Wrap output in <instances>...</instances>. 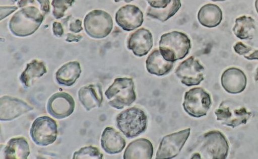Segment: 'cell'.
I'll use <instances>...</instances> for the list:
<instances>
[{"label":"cell","instance_id":"6da1fadb","mask_svg":"<svg viewBox=\"0 0 258 159\" xmlns=\"http://www.w3.org/2000/svg\"><path fill=\"white\" fill-rule=\"evenodd\" d=\"M46 15L35 6H27L15 13L9 23V28L16 36L25 37L33 34L44 21Z\"/></svg>","mask_w":258,"mask_h":159},{"label":"cell","instance_id":"7a4b0ae2","mask_svg":"<svg viewBox=\"0 0 258 159\" xmlns=\"http://www.w3.org/2000/svg\"><path fill=\"white\" fill-rule=\"evenodd\" d=\"M191 48V42L184 33L173 31L161 36L159 50L167 61L174 62L185 58Z\"/></svg>","mask_w":258,"mask_h":159},{"label":"cell","instance_id":"3957f363","mask_svg":"<svg viewBox=\"0 0 258 159\" xmlns=\"http://www.w3.org/2000/svg\"><path fill=\"white\" fill-rule=\"evenodd\" d=\"M109 105L117 109L130 106L136 100L135 84L131 78H117L105 93Z\"/></svg>","mask_w":258,"mask_h":159},{"label":"cell","instance_id":"277c9868","mask_svg":"<svg viewBox=\"0 0 258 159\" xmlns=\"http://www.w3.org/2000/svg\"><path fill=\"white\" fill-rule=\"evenodd\" d=\"M117 126L128 139L144 133L147 126V117L140 108L133 107L120 112L116 118Z\"/></svg>","mask_w":258,"mask_h":159},{"label":"cell","instance_id":"5b68a950","mask_svg":"<svg viewBox=\"0 0 258 159\" xmlns=\"http://www.w3.org/2000/svg\"><path fill=\"white\" fill-rule=\"evenodd\" d=\"M84 26L86 33L91 37L101 39L111 33L113 28V21L108 13L95 10L86 16Z\"/></svg>","mask_w":258,"mask_h":159},{"label":"cell","instance_id":"8992f818","mask_svg":"<svg viewBox=\"0 0 258 159\" xmlns=\"http://www.w3.org/2000/svg\"><path fill=\"white\" fill-rule=\"evenodd\" d=\"M211 105L209 94L202 88H195L185 93L183 107L189 116L200 118L207 115Z\"/></svg>","mask_w":258,"mask_h":159},{"label":"cell","instance_id":"52a82bcc","mask_svg":"<svg viewBox=\"0 0 258 159\" xmlns=\"http://www.w3.org/2000/svg\"><path fill=\"white\" fill-rule=\"evenodd\" d=\"M215 114L222 124L232 128L246 124L252 115L245 107L230 101L223 102Z\"/></svg>","mask_w":258,"mask_h":159},{"label":"cell","instance_id":"ba28073f","mask_svg":"<svg viewBox=\"0 0 258 159\" xmlns=\"http://www.w3.org/2000/svg\"><path fill=\"white\" fill-rule=\"evenodd\" d=\"M201 152L203 158L225 159L229 149L225 135L219 131H211L203 136Z\"/></svg>","mask_w":258,"mask_h":159},{"label":"cell","instance_id":"9c48e42d","mask_svg":"<svg viewBox=\"0 0 258 159\" xmlns=\"http://www.w3.org/2000/svg\"><path fill=\"white\" fill-rule=\"evenodd\" d=\"M30 133L37 145L46 146L53 143L57 137L56 121L47 116L37 118L32 124Z\"/></svg>","mask_w":258,"mask_h":159},{"label":"cell","instance_id":"30bf717a","mask_svg":"<svg viewBox=\"0 0 258 159\" xmlns=\"http://www.w3.org/2000/svg\"><path fill=\"white\" fill-rule=\"evenodd\" d=\"M190 133L188 128L165 136L162 139L157 152V159H170L177 156L185 142Z\"/></svg>","mask_w":258,"mask_h":159},{"label":"cell","instance_id":"8fae6325","mask_svg":"<svg viewBox=\"0 0 258 159\" xmlns=\"http://www.w3.org/2000/svg\"><path fill=\"white\" fill-rule=\"evenodd\" d=\"M205 68L199 60L191 56L181 63L175 74L181 83L187 87L198 86L205 79Z\"/></svg>","mask_w":258,"mask_h":159},{"label":"cell","instance_id":"7c38bea8","mask_svg":"<svg viewBox=\"0 0 258 159\" xmlns=\"http://www.w3.org/2000/svg\"><path fill=\"white\" fill-rule=\"evenodd\" d=\"M75 106V102L70 95L66 93H58L49 99L47 110L53 118L63 119L73 114Z\"/></svg>","mask_w":258,"mask_h":159},{"label":"cell","instance_id":"4fadbf2b","mask_svg":"<svg viewBox=\"0 0 258 159\" xmlns=\"http://www.w3.org/2000/svg\"><path fill=\"white\" fill-rule=\"evenodd\" d=\"M33 109V107L23 100L4 96L0 100V120L2 121H10Z\"/></svg>","mask_w":258,"mask_h":159},{"label":"cell","instance_id":"5bb4252c","mask_svg":"<svg viewBox=\"0 0 258 159\" xmlns=\"http://www.w3.org/2000/svg\"><path fill=\"white\" fill-rule=\"evenodd\" d=\"M115 20L117 24L124 31L131 32L142 26L144 22V15L138 7L126 5L117 11Z\"/></svg>","mask_w":258,"mask_h":159},{"label":"cell","instance_id":"9a60e30c","mask_svg":"<svg viewBox=\"0 0 258 159\" xmlns=\"http://www.w3.org/2000/svg\"><path fill=\"white\" fill-rule=\"evenodd\" d=\"M153 36L151 32L141 28L133 33L127 40V47L138 57L146 55L153 47Z\"/></svg>","mask_w":258,"mask_h":159},{"label":"cell","instance_id":"2e32d148","mask_svg":"<svg viewBox=\"0 0 258 159\" xmlns=\"http://www.w3.org/2000/svg\"><path fill=\"white\" fill-rule=\"evenodd\" d=\"M221 84L228 93L239 94L242 93L246 87L247 77L245 73L238 68L230 67L223 73Z\"/></svg>","mask_w":258,"mask_h":159},{"label":"cell","instance_id":"e0dca14e","mask_svg":"<svg viewBox=\"0 0 258 159\" xmlns=\"http://www.w3.org/2000/svg\"><path fill=\"white\" fill-rule=\"evenodd\" d=\"M79 101L88 111L100 107L103 102L102 87L91 84L82 87L78 93Z\"/></svg>","mask_w":258,"mask_h":159},{"label":"cell","instance_id":"ac0fdd59","mask_svg":"<svg viewBox=\"0 0 258 159\" xmlns=\"http://www.w3.org/2000/svg\"><path fill=\"white\" fill-rule=\"evenodd\" d=\"M101 145L102 149L107 153L114 154L123 150L126 142L121 134L116 129L113 127H107L102 134Z\"/></svg>","mask_w":258,"mask_h":159},{"label":"cell","instance_id":"d6986e66","mask_svg":"<svg viewBox=\"0 0 258 159\" xmlns=\"http://www.w3.org/2000/svg\"><path fill=\"white\" fill-rule=\"evenodd\" d=\"M174 63L166 60L160 50L156 49L148 56L146 61V66L150 74L161 76L170 72L173 69Z\"/></svg>","mask_w":258,"mask_h":159},{"label":"cell","instance_id":"ffe728a7","mask_svg":"<svg viewBox=\"0 0 258 159\" xmlns=\"http://www.w3.org/2000/svg\"><path fill=\"white\" fill-rule=\"evenodd\" d=\"M154 154L153 144L146 139H139L129 144L123 154L124 159H151Z\"/></svg>","mask_w":258,"mask_h":159},{"label":"cell","instance_id":"44dd1931","mask_svg":"<svg viewBox=\"0 0 258 159\" xmlns=\"http://www.w3.org/2000/svg\"><path fill=\"white\" fill-rule=\"evenodd\" d=\"M82 73L79 62L71 61L62 65L55 74L56 80L58 84L71 87L80 77Z\"/></svg>","mask_w":258,"mask_h":159},{"label":"cell","instance_id":"7402d4cb","mask_svg":"<svg viewBox=\"0 0 258 159\" xmlns=\"http://www.w3.org/2000/svg\"><path fill=\"white\" fill-rule=\"evenodd\" d=\"M198 17L203 26L213 28L218 27L221 24L223 20V12L218 6L207 4L200 9Z\"/></svg>","mask_w":258,"mask_h":159},{"label":"cell","instance_id":"603a6c76","mask_svg":"<svg viewBox=\"0 0 258 159\" xmlns=\"http://www.w3.org/2000/svg\"><path fill=\"white\" fill-rule=\"evenodd\" d=\"M30 154L29 143L23 137L11 139L5 149V158L7 159H27Z\"/></svg>","mask_w":258,"mask_h":159},{"label":"cell","instance_id":"cb8c5ba5","mask_svg":"<svg viewBox=\"0 0 258 159\" xmlns=\"http://www.w3.org/2000/svg\"><path fill=\"white\" fill-rule=\"evenodd\" d=\"M232 31L240 39H252L255 33V20L251 17L241 16L235 20Z\"/></svg>","mask_w":258,"mask_h":159},{"label":"cell","instance_id":"d4e9b609","mask_svg":"<svg viewBox=\"0 0 258 159\" xmlns=\"http://www.w3.org/2000/svg\"><path fill=\"white\" fill-rule=\"evenodd\" d=\"M47 72L44 62L35 59L27 64L26 69L20 77V80L26 87H29L34 79L41 77Z\"/></svg>","mask_w":258,"mask_h":159},{"label":"cell","instance_id":"484cf974","mask_svg":"<svg viewBox=\"0 0 258 159\" xmlns=\"http://www.w3.org/2000/svg\"><path fill=\"white\" fill-rule=\"evenodd\" d=\"M181 7L180 0H172L171 4L164 9H156L148 8L146 15L154 19L164 22L174 16Z\"/></svg>","mask_w":258,"mask_h":159},{"label":"cell","instance_id":"4316f807","mask_svg":"<svg viewBox=\"0 0 258 159\" xmlns=\"http://www.w3.org/2000/svg\"><path fill=\"white\" fill-rule=\"evenodd\" d=\"M103 154L101 153L98 148L93 146H86L81 148L74 153V159L95 158L102 159Z\"/></svg>","mask_w":258,"mask_h":159},{"label":"cell","instance_id":"83f0119b","mask_svg":"<svg viewBox=\"0 0 258 159\" xmlns=\"http://www.w3.org/2000/svg\"><path fill=\"white\" fill-rule=\"evenodd\" d=\"M75 0H52L53 15L56 19L63 17L64 13L74 4Z\"/></svg>","mask_w":258,"mask_h":159},{"label":"cell","instance_id":"f1b7e54d","mask_svg":"<svg viewBox=\"0 0 258 159\" xmlns=\"http://www.w3.org/2000/svg\"><path fill=\"white\" fill-rule=\"evenodd\" d=\"M49 0H20L18 4L19 8L32 6L39 8L43 13L47 15L50 12Z\"/></svg>","mask_w":258,"mask_h":159},{"label":"cell","instance_id":"f546056e","mask_svg":"<svg viewBox=\"0 0 258 159\" xmlns=\"http://www.w3.org/2000/svg\"><path fill=\"white\" fill-rule=\"evenodd\" d=\"M235 52L240 55H243L244 57L249 60H258V50H254L247 46L242 42L236 43L234 46Z\"/></svg>","mask_w":258,"mask_h":159},{"label":"cell","instance_id":"4dcf8cb0","mask_svg":"<svg viewBox=\"0 0 258 159\" xmlns=\"http://www.w3.org/2000/svg\"><path fill=\"white\" fill-rule=\"evenodd\" d=\"M150 7L156 9H164L171 3L172 0H146Z\"/></svg>","mask_w":258,"mask_h":159},{"label":"cell","instance_id":"1f68e13d","mask_svg":"<svg viewBox=\"0 0 258 159\" xmlns=\"http://www.w3.org/2000/svg\"><path fill=\"white\" fill-rule=\"evenodd\" d=\"M70 31L74 33H78L83 30L82 21L79 19L72 20L69 24Z\"/></svg>","mask_w":258,"mask_h":159},{"label":"cell","instance_id":"d6a6232c","mask_svg":"<svg viewBox=\"0 0 258 159\" xmlns=\"http://www.w3.org/2000/svg\"><path fill=\"white\" fill-rule=\"evenodd\" d=\"M53 33L55 36L60 38L63 34L64 30L60 23L54 22L53 24Z\"/></svg>","mask_w":258,"mask_h":159},{"label":"cell","instance_id":"836d02e7","mask_svg":"<svg viewBox=\"0 0 258 159\" xmlns=\"http://www.w3.org/2000/svg\"><path fill=\"white\" fill-rule=\"evenodd\" d=\"M18 10L16 7H1V20Z\"/></svg>","mask_w":258,"mask_h":159},{"label":"cell","instance_id":"e575fe53","mask_svg":"<svg viewBox=\"0 0 258 159\" xmlns=\"http://www.w3.org/2000/svg\"><path fill=\"white\" fill-rule=\"evenodd\" d=\"M83 37L81 35H75L72 33H69L67 35L66 41L69 42H79L82 39Z\"/></svg>","mask_w":258,"mask_h":159},{"label":"cell","instance_id":"d590c367","mask_svg":"<svg viewBox=\"0 0 258 159\" xmlns=\"http://www.w3.org/2000/svg\"><path fill=\"white\" fill-rule=\"evenodd\" d=\"M134 1V0H114V2L116 3H119L121 2H123L125 3H131Z\"/></svg>","mask_w":258,"mask_h":159},{"label":"cell","instance_id":"8d00e7d4","mask_svg":"<svg viewBox=\"0 0 258 159\" xmlns=\"http://www.w3.org/2000/svg\"><path fill=\"white\" fill-rule=\"evenodd\" d=\"M255 8L257 13L258 14V0H255Z\"/></svg>","mask_w":258,"mask_h":159},{"label":"cell","instance_id":"74e56055","mask_svg":"<svg viewBox=\"0 0 258 159\" xmlns=\"http://www.w3.org/2000/svg\"><path fill=\"white\" fill-rule=\"evenodd\" d=\"M254 78H255V81L256 82H258V68H257V69L256 70V73L255 74Z\"/></svg>","mask_w":258,"mask_h":159},{"label":"cell","instance_id":"f35d334b","mask_svg":"<svg viewBox=\"0 0 258 159\" xmlns=\"http://www.w3.org/2000/svg\"><path fill=\"white\" fill-rule=\"evenodd\" d=\"M210 1H212L213 2H222L226 1V0H210Z\"/></svg>","mask_w":258,"mask_h":159}]
</instances>
